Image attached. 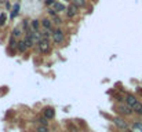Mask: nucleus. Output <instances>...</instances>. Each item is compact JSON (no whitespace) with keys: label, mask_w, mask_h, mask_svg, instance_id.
<instances>
[{"label":"nucleus","mask_w":142,"mask_h":132,"mask_svg":"<svg viewBox=\"0 0 142 132\" xmlns=\"http://www.w3.org/2000/svg\"><path fill=\"white\" fill-rule=\"evenodd\" d=\"M37 44H39V51L42 52V54H47V52H50V50H51L50 40H47V39H40L37 41Z\"/></svg>","instance_id":"obj_1"},{"label":"nucleus","mask_w":142,"mask_h":132,"mask_svg":"<svg viewBox=\"0 0 142 132\" xmlns=\"http://www.w3.org/2000/svg\"><path fill=\"white\" fill-rule=\"evenodd\" d=\"M51 37H52V41L55 43V44H62L63 39H65V35H63V32L61 30V29H55V30H52Z\"/></svg>","instance_id":"obj_2"},{"label":"nucleus","mask_w":142,"mask_h":132,"mask_svg":"<svg viewBox=\"0 0 142 132\" xmlns=\"http://www.w3.org/2000/svg\"><path fill=\"white\" fill-rule=\"evenodd\" d=\"M113 122L116 124V127H119L120 129H127V127H128L127 121H126L124 118L119 117V116H116V117L113 118Z\"/></svg>","instance_id":"obj_3"},{"label":"nucleus","mask_w":142,"mask_h":132,"mask_svg":"<svg viewBox=\"0 0 142 132\" xmlns=\"http://www.w3.org/2000/svg\"><path fill=\"white\" fill-rule=\"evenodd\" d=\"M77 11H79V7H77L76 4H70L69 7H66V17L68 18H73L75 15L77 14Z\"/></svg>","instance_id":"obj_4"},{"label":"nucleus","mask_w":142,"mask_h":132,"mask_svg":"<svg viewBox=\"0 0 142 132\" xmlns=\"http://www.w3.org/2000/svg\"><path fill=\"white\" fill-rule=\"evenodd\" d=\"M117 110H119V113H121V114H126V116H128V114H131L132 113V109L128 106V105H126V103H120L117 106Z\"/></svg>","instance_id":"obj_5"},{"label":"nucleus","mask_w":142,"mask_h":132,"mask_svg":"<svg viewBox=\"0 0 142 132\" xmlns=\"http://www.w3.org/2000/svg\"><path fill=\"white\" fill-rule=\"evenodd\" d=\"M43 116H44L47 120H51V118L55 117V110H54V107H51V106H47V107H44V110H43Z\"/></svg>","instance_id":"obj_6"},{"label":"nucleus","mask_w":142,"mask_h":132,"mask_svg":"<svg viewBox=\"0 0 142 132\" xmlns=\"http://www.w3.org/2000/svg\"><path fill=\"white\" fill-rule=\"evenodd\" d=\"M52 11H54V13H61V11H66V6L63 3H58V1H55V3L52 4L51 7Z\"/></svg>","instance_id":"obj_7"},{"label":"nucleus","mask_w":142,"mask_h":132,"mask_svg":"<svg viewBox=\"0 0 142 132\" xmlns=\"http://www.w3.org/2000/svg\"><path fill=\"white\" fill-rule=\"evenodd\" d=\"M137 102H138V99L135 98V95H132V94H128L127 96H126V105H128V106H130L131 109L135 106V103H137Z\"/></svg>","instance_id":"obj_8"},{"label":"nucleus","mask_w":142,"mask_h":132,"mask_svg":"<svg viewBox=\"0 0 142 132\" xmlns=\"http://www.w3.org/2000/svg\"><path fill=\"white\" fill-rule=\"evenodd\" d=\"M42 25H43V28L47 29V30H51L52 32V22L50 21V19H47V18H44L42 21Z\"/></svg>","instance_id":"obj_9"},{"label":"nucleus","mask_w":142,"mask_h":132,"mask_svg":"<svg viewBox=\"0 0 142 132\" xmlns=\"http://www.w3.org/2000/svg\"><path fill=\"white\" fill-rule=\"evenodd\" d=\"M132 111H135L137 114H141V116H142V103L137 102V103H135V106L132 107Z\"/></svg>","instance_id":"obj_10"},{"label":"nucleus","mask_w":142,"mask_h":132,"mask_svg":"<svg viewBox=\"0 0 142 132\" xmlns=\"http://www.w3.org/2000/svg\"><path fill=\"white\" fill-rule=\"evenodd\" d=\"M17 48H18V51H19V52H25V50H26V45H25V41H24V40L17 43Z\"/></svg>","instance_id":"obj_11"},{"label":"nucleus","mask_w":142,"mask_h":132,"mask_svg":"<svg viewBox=\"0 0 142 132\" xmlns=\"http://www.w3.org/2000/svg\"><path fill=\"white\" fill-rule=\"evenodd\" d=\"M39 26H40V25H39V21L37 19H33V21H32V30L39 32Z\"/></svg>","instance_id":"obj_12"},{"label":"nucleus","mask_w":142,"mask_h":132,"mask_svg":"<svg viewBox=\"0 0 142 132\" xmlns=\"http://www.w3.org/2000/svg\"><path fill=\"white\" fill-rule=\"evenodd\" d=\"M18 11H19V4H15L14 8H13V13H11V18H15V17H17Z\"/></svg>","instance_id":"obj_13"},{"label":"nucleus","mask_w":142,"mask_h":132,"mask_svg":"<svg viewBox=\"0 0 142 132\" xmlns=\"http://www.w3.org/2000/svg\"><path fill=\"white\" fill-rule=\"evenodd\" d=\"M52 24H55V25H61L62 24V19H61V18L59 17H57V14L55 15H52Z\"/></svg>","instance_id":"obj_14"},{"label":"nucleus","mask_w":142,"mask_h":132,"mask_svg":"<svg viewBox=\"0 0 142 132\" xmlns=\"http://www.w3.org/2000/svg\"><path fill=\"white\" fill-rule=\"evenodd\" d=\"M6 19H7L6 13H1V14H0V26H3V25L6 24Z\"/></svg>","instance_id":"obj_15"},{"label":"nucleus","mask_w":142,"mask_h":132,"mask_svg":"<svg viewBox=\"0 0 142 132\" xmlns=\"http://www.w3.org/2000/svg\"><path fill=\"white\" fill-rule=\"evenodd\" d=\"M17 43H18L17 39L11 36V37H10V48H14V47H17Z\"/></svg>","instance_id":"obj_16"},{"label":"nucleus","mask_w":142,"mask_h":132,"mask_svg":"<svg viewBox=\"0 0 142 132\" xmlns=\"http://www.w3.org/2000/svg\"><path fill=\"white\" fill-rule=\"evenodd\" d=\"M19 36H21V29H19V28H15L14 30H13V37L18 39Z\"/></svg>","instance_id":"obj_17"},{"label":"nucleus","mask_w":142,"mask_h":132,"mask_svg":"<svg viewBox=\"0 0 142 132\" xmlns=\"http://www.w3.org/2000/svg\"><path fill=\"white\" fill-rule=\"evenodd\" d=\"M73 4H76L77 7H81V6H86V0H73Z\"/></svg>","instance_id":"obj_18"},{"label":"nucleus","mask_w":142,"mask_h":132,"mask_svg":"<svg viewBox=\"0 0 142 132\" xmlns=\"http://www.w3.org/2000/svg\"><path fill=\"white\" fill-rule=\"evenodd\" d=\"M135 129H138V131H141L142 132V122H139V121H137V122H134V125H132Z\"/></svg>","instance_id":"obj_19"},{"label":"nucleus","mask_w":142,"mask_h":132,"mask_svg":"<svg viewBox=\"0 0 142 132\" xmlns=\"http://www.w3.org/2000/svg\"><path fill=\"white\" fill-rule=\"evenodd\" d=\"M37 132H48V131H47V127H46V125H40L37 128Z\"/></svg>","instance_id":"obj_20"},{"label":"nucleus","mask_w":142,"mask_h":132,"mask_svg":"<svg viewBox=\"0 0 142 132\" xmlns=\"http://www.w3.org/2000/svg\"><path fill=\"white\" fill-rule=\"evenodd\" d=\"M39 122L43 124V125H47V118H46V117H40V118H39Z\"/></svg>","instance_id":"obj_21"},{"label":"nucleus","mask_w":142,"mask_h":132,"mask_svg":"<svg viewBox=\"0 0 142 132\" xmlns=\"http://www.w3.org/2000/svg\"><path fill=\"white\" fill-rule=\"evenodd\" d=\"M54 3H55V0H46V4H47L48 7H51V6H52Z\"/></svg>","instance_id":"obj_22"},{"label":"nucleus","mask_w":142,"mask_h":132,"mask_svg":"<svg viewBox=\"0 0 142 132\" xmlns=\"http://www.w3.org/2000/svg\"><path fill=\"white\" fill-rule=\"evenodd\" d=\"M69 1H73V0H69Z\"/></svg>","instance_id":"obj_23"},{"label":"nucleus","mask_w":142,"mask_h":132,"mask_svg":"<svg viewBox=\"0 0 142 132\" xmlns=\"http://www.w3.org/2000/svg\"><path fill=\"white\" fill-rule=\"evenodd\" d=\"M128 132H132V131H128Z\"/></svg>","instance_id":"obj_24"},{"label":"nucleus","mask_w":142,"mask_h":132,"mask_svg":"<svg viewBox=\"0 0 142 132\" xmlns=\"http://www.w3.org/2000/svg\"><path fill=\"white\" fill-rule=\"evenodd\" d=\"M0 1H1V0H0Z\"/></svg>","instance_id":"obj_25"}]
</instances>
